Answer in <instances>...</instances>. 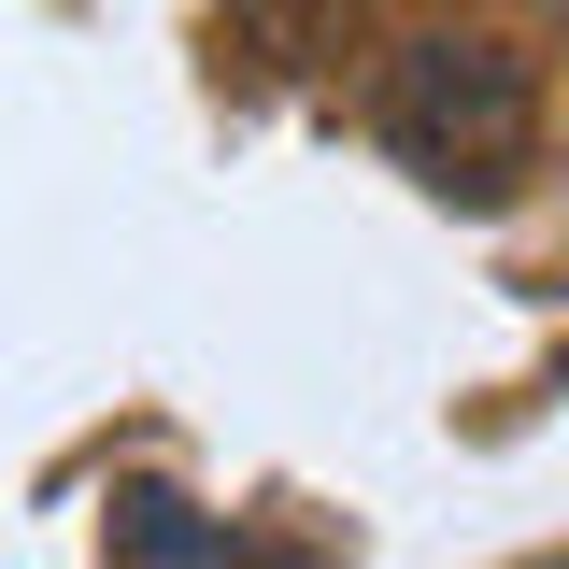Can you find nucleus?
Segmentation results:
<instances>
[{
    "label": "nucleus",
    "mask_w": 569,
    "mask_h": 569,
    "mask_svg": "<svg viewBox=\"0 0 569 569\" xmlns=\"http://www.w3.org/2000/svg\"><path fill=\"white\" fill-rule=\"evenodd\" d=\"M370 129H385V157L413 186L498 213L527 186V157H541V71L512 58L498 29H413L399 58L370 71Z\"/></svg>",
    "instance_id": "f257e3e1"
},
{
    "label": "nucleus",
    "mask_w": 569,
    "mask_h": 569,
    "mask_svg": "<svg viewBox=\"0 0 569 569\" xmlns=\"http://www.w3.org/2000/svg\"><path fill=\"white\" fill-rule=\"evenodd\" d=\"M114 527H129V556H142V569H228V541H213L186 498H157V485H142L129 512H114Z\"/></svg>",
    "instance_id": "f03ea898"
},
{
    "label": "nucleus",
    "mask_w": 569,
    "mask_h": 569,
    "mask_svg": "<svg viewBox=\"0 0 569 569\" xmlns=\"http://www.w3.org/2000/svg\"><path fill=\"white\" fill-rule=\"evenodd\" d=\"M556 14H569V0H556Z\"/></svg>",
    "instance_id": "7ed1b4c3"
},
{
    "label": "nucleus",
    "mask_w": 569,
    "mask_h": 569,
    "mask_svg": "<svg viewBox=\"0 0 569 569\" xmlns=\"http://www.w3.org/2000/svg\"><path fill=\"white\" fill-rule=\"evenodd\" d=\"M556 569H569V556H556Z\"/></svg>",
    "instance_id": "20e7f679"
}]
</instances>
